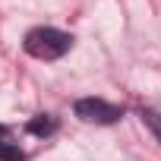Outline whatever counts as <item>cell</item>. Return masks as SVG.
Returning a JSON list of instances; mask_svg holds the SVG:
<instances>
[{
	"instance_id": "obj_1",
	"label": "cell",
	"mask_w": 161,
	"mask_h": 161,
	"mask_svg": "<svg viewBox=\"0 0 161 161\" xmlns=\"http://www.w3.org/2000/svg\"><path fill=\"white\" fill-rule=\"evenodd\" d=\"M22 44L35 60H60L73 47V35H66L60 29H51V25H38V29H32L25 35Z\"/></svg>"
},
{
	"instance_id": "obj_2",
	"label": "cell",
	"mask_w": 161,
	"mask_h": 161,
	"mask_svg": "<svg viewBox=\"0 0 161 161\" xmlns=\"http://www.w3.org/2000/svg\"><path fill=\"white\" fill-rule=\"evenodd\" d=\"M76 117L79 120H86V123H117L123 117V111L104 98H79L76 101Z\"/></svg>"
},
{
	"instance_id": "obj_3",
	"label": "cell",
	"mask_w": 161,
	"mask_h": 161,
	"mask_svg": "<svg viewBox=\"0 0 161 161\" xmlns=\"http://www.w3.org/2000/svg\"><path fill=\"white\" fill-rule=\"evenodd\" d=\"M32 136H47V133H54L57 130V120L51 117V114H38V117H32L29 120V126H25Z\"/></svg>"
},
{
	"instance_id": "obj_4",
	"label": "cell",
	"mask_w": 161,
	"mask_h": 161,
	"mask_svg": "<svg viewBox=\"0 0 161 161\" xmlns=\"http://www.w3.org/2000/svg\"><path fill=\"white\" fill-rule=\"evenodd\" d=\"M142 123L152 130V136L161 142V114L158 111H142Z\"/></svg>"
},
{
	"instance_id": "obj_5",
	"label": "cell",
	"mask_w": 161,
	"mask_h": 161,
	"mask_svg": "<svg viewBox=\"0 0 161 161\" xmlns=\"http://www.w3.org/2000/svg\"><path fill=\"white\" fill-rule=\"evenodd\" d=\"M25 152L19 145H10V142H0V161H22Z\"/></svg>"
},
{
	"instance_id": "obj_6",
	"label": "cell",
	"mask_w": 161,
	"mask_h": 161,
	"mask_svg": "<svg viewBox=\"0 0 161 161\" xmlns=\"http://www.w3.org/2000/svg\"><path fill=\"white\" fill-rule=\"evenodd\" d=\"M0 136H7V126H3V123H0Z\"/></svg>"
}]
</instances>
